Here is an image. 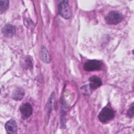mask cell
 Returning <instances> with one entry per match:
<instances>
[{"instance_id": "6", "label": "cell", "mask_w": 134, "mask_h": 134, "mask_svg": "<svg viewBox=\"0 0 134 134\" xmlns=\"http://www.w3.org/2000/svg\"><path fill=\"white\" fill-rule=\"evenodd\" d=\"M5 128L7 133L15 134L17 132V125L14 119H11L7 121L5 124Z\"/></svg>"}, {"instance_id": "10", "label": "cell", "mask_w": 134, "mask_h": 134, "mask_svg": "<svg viewBox=\"0 0 134 134\" xmlns=\"http://www.w3.org/2000/svg\"><path fill=\"white\" fill-rule=\"evenodd\" d=\"M25 95V92L23 89L21 88H17L13 93L12 98L15 100H20L22 99Z\"/></svg>"}, {"instance_id": "3", "label": "cell", "mask_w": 134, "mask_h": 134, "mask_svg": "<svg viewBox=\"0 0 134 134\" xmlns=\"http://www.w3.org/2000/svg\"><path fill=\"white\" fill-rule=\"evenodd\" d=\"M105 19L108 24L116 25L122 21L123 16L117 11H111L108 13Z\"/></svg>"}, {"instance_id": "7", "label": "cell", "mask_w": 134, "mask_h": 134, "mask_svg": "<svg viewBox=\"0 0 134 134\" xmlns=\"http://www.w3.org/2000/svg\"><path fill=\"white\" fill-rule=\"evenodd\" d=\"M2 32L4 36L7 37H11L15 34L16 28L14 25L7 24L2 28Z\"/></svg>"}, {"instance_id": "4", "label": "cell", "mask_w": 134, "mask_h": 134, "mask_svg": "<svg viewBox=\"0 0 134 134\" xmlns=\"http://www.w3.org/2000/svg\"><path fill=\"white\" fill-rule=\"evenodd\" d=\"M102 67V62L97 60H88L86 62H85L83 65L84 70L88 72L99 70L101 69Z\"/></svg>"}, {"instance_id": "11", "label": "cell", "mask_w": 134, "mask_h": 134, "mask_svg": "<svg viewBox=\"0 0 134 134\" xmlns=\"http://www.w3.org/2000/svg\"><path fill=\"white\" fill-rule=\"evenodd\" d=\"M9 7V1L7 0H0V13L2 14Z\"/></svg>"}, {"instance_id": "8", "label": "cell", "mask_w": 134, "mask_h": 134, "mask_svg": "<svg viewBox=\"0 0 134 134\" xmlns=\"http://www.w3.org/2000/svg\"><path fill=\"white\" fill-rule=\"evenodd\" d=\"M90 87L92 90H95L100 87L102 84L101 79L96 75H93L89 78Z\"/></svg>"}, {"instance_id": "5", "label": "cell", "mask_w": 134, "mask_h": 134, "mask_svg": "<svg viewBox=\"0 0 134 134\" xmlns=\"http://www.w3.org/2000/svg\"><path fill=\"white\" fill-rule=\"evenodd\" d=\"M20 113L21 118L26 119L29 118L32 113V107L29 103H25L21 105L20 107Z\"/></svg>"}, {"instance_id": "9", "label": "cell", "mask_w": 134, "mask_h": 134, "mask_svg": "<svg viewBox=\"0 0 134 134\" xmlns=\"http://www.w3.org/2000/svg\"><path fill=\"white\" fill-rule=\"evenodd\" d=\"M40 57L41 60L46 63H49L50 62L51 59L47 49L43 47L40 52Z\"/></svg>"}, {"instance_id": "2", "label": "cell", "mask_w": 134, "mask_h": 134, "mask_svg": "<svg viewBox=\"0 0 134 134\" xmlns=\"http://www.w3.org/2000/svg\"><path fill=\"white\" fill-rule=\"evenodd\" d=\"M58 13L62 17L65 19L71 18L72 12L68 1H63L59 4Z\"/></svg>"}, {"instance_id": "1", "label": "cell", "mask_w": 134, "mask_h": 134, "mask_svg": "<svg viewBox=\"0 0 134 134\" xmlns=\"http://www.w3.org/2000/svg\"><path fill=\"white\" fill-rule=\"evenodd\" d=\"M115 115L114 110L110 107L106 106L104 107L99 112L98 115L99 120L102 122H106L111 120Z\"/></svg>"}, {"instance_id": "12", "label": "cell", "mask_w": 134, "mask_h": 134, "mask_svg": "<svg viewBox=\"0 0 134 134\" xmlns=\"http://www.w3.org/2000/svg\"><path fill=\"white\" fill-rule=\"evenodd\" d=\"M127 115L129 118H132L133 116V104L132 103L127 111Z\"/></svg>"}]
</instances>
